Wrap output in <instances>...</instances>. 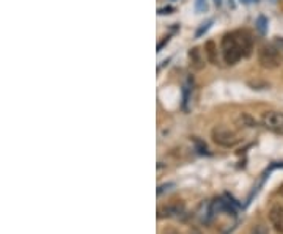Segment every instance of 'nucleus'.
<instances>
[{"mask_svg":"<svg viewBox=\"0 0 283 234\" xmlns=\"http://www.w3.org/2000/svg\"><path fill=\"white\" fill-rule=\"evenodd\" d=\"M211 24H213V21H206V22H203L200 27H198V30L195 32V38H201L204 33H206L208 30H210V27H211Z\"/></svg>","mask_w":283,"mask_h":234,"instance_id":"10","label":"nucleus"},{"mask_svg":"<svg viewBox=\"0 0 283 234\" xmlns=\"http://www.w3.org/2000/svg\"><path fill=\"white\" fill-rule=\"evenodd\" d=\"M241 2H244V4H249V2H250V0H241Z\"/></svg>","mask_w":283,"mask_h":234,"instance_id":"17","label":"nucleus"},{"mask_svg":"<svg viewBox=\"0 0 283 234\" xmlns=\"http://www.w3.org/2000/svg\"><path fill=\"white\" fill-rule=\"evenodd\" d=\"M189 60H191L192 69H195V71H201L204 68V65H206L204 63V57L201 54V50L198 47H192L189 50Z\"/></svg>","mask_w":283,"mask_h":234,"instance_id":"7","label":"nucleus"},{"mask_svg":"<svg viewBox=\"0 0 283 234\" xmlns=\"http://www.w3.org/2000/svg\"><path fill=\"white\" fill-rule=\"evenodd\" d=\"M172 11H173L172 7H165V8H161V10H159V14H170Z\"/></svg>","mask_w":283,"mask_h":234,"instance_id":"13","label":"nucleus"},{"mask_svg":"<svg viewBox=\"0 0 283 234\" xmlns=\"http://www.w3.org/2000/svg\"><path fill=\"white\" fill-rule=\"evenodd\" d=\"M214 2H216V5H217V7H220V5H222V0H214Z\"/></svg>","mask_w":283,"mask_h":234,"instance_id":"15","label":"nucleus"},{"mask_svg":"<svg viewBox=\"0 0 283 234\" xmlns=\"http://www.w3.org/2000/svg\"><path fill=\"white\" fill-rule=\"evenodd\" d=\"M269 222L278 234H283V206H272L269 211Z\"/></svg>","mask_w":283,"mask_h":234,"instance_id":"6","label":"nucleus"},{"mask_svg":"<svg viewBox=\"0 0 283 234\" xmlns=\"http://www.w3.org/2000/svg\"><path fill=\"white\" fill-rule=\"evenodd\" d=\"M263 126L268 129V131L277 134V135H283V113L281 112H266L261 118Z\"/></svg>","mask_w":283,"mask_h":234,"instance_id":"4","label":"nucleus"},{"mask_svg":"<svg viewBox=\"0 0 283 234\" xmlns=\"http://www.w3.org/2000/svg\"><path fill=\"white\" fill-rule=\"evenodd\" d=\"M211 139L214 143L223 148H235L241 142L239 134L233 131V129L225 127V126H216L211 131Z\"/></svg>","mask_w":283,"mask_h":234,"instance_id":"2","label":"nucleus"},{"mask_svg":"<svg viewBox=\"0 0 283 234\" xmlns=\"http://www.w3.org/2000/svg\"><path fill=\"white\" fill-rule=\"evenodd\" d=\"M233 36H235L239 49L242 50V55L249 57L253 50V41H252L250 35L247 32H242V30H236V32H233Z\"/></svg>","mask_w":283,"mask_h":234,"instance_id":"5","label":"nucleus"},{"mask_svg":"<svg viewBox=\"0 0 283 234\" xmlns=\"http://www.w3.org/2000/svg\"><path fill=\"white\" fill-rule=\"evenodd\" d=\"M195 10L197 13H204L208 10V0H195Z\"/></svg>","mask_w":283,"mask_h":234,"instance_id":"11","label":"nucleus"},{"mask_svg":"<svg viewBox=\"0 0 283 234\" xmlns=\"http://www.w3.org/2000/svg\"><path fill=\"white\" fill-rule=\"evenodd\" d=\"M255 27H256V30H258L261 35H266V32H268V19L265 16H260L258 19H256Z\"/></svg>","mask_w":283,"mask_h":234,"instance_id":"9","label":"nucleus"},{"mask_svg":"<svg viewBox=\"0 0 283 234\" xmlns=\"http://www.w3.org/2000/svg\"><path fill=\"white\" fill-rule=\"evenodd\" d=\"M222 55H223V60L227 65L233 66L236 65L244 55H242V50L239 49L235 36H233V32L231 33H227L223 38H222Z\"/></svg>","mask_w":283,"mask_h":234,"instance_id":"1","label":"nucleus"},{"mask_svg":"<svg viewBox=\"0 0 283 234\" xmlns=\"http://www.w3.org/2000/svg\"><path fill=\"white\" fill-rule=\"evenodd\" d=\"M258 62L261 63L263 68H268V69H274V68H278L280 63H281V54H280V49L275 47V46H263L260 50H258Z\"/></svg>","mask_w":283,"mask_h":234,"instance_id":"3","label":"nucleus"},{"mask_svg":"<svg viewBox=\"0 0 283 234\" xmlns=\"http://www.w3.org/2000/svg\"><path fill=\"white\" fill-rule=\"evenodd\" d=\"M204 57H206V62L211 65H217L219 63V54H217V44L213 40H208L204 43Z\"/></svg>","mask_w":283,"mask_h":234,"instance_id":"8","label":"nucleus"},{"mask_svg":"<svg viewBox=\"0 0 283 234\" xmlns=\"http://www.w3.org/2000/svg\"><path fill=\"white\" fill-rule=\"evenodd\" d=\"M275 46H278V49L283 50V38H277L275 40Z\"/></svg>","mask_w":283,"mask_h":234,"instance_id":"14","label":"nucleus"},{"mask_svg":"<svg viewBox=\"0 0 283 234\" xmlns=\"http://www.w3.org/2000/svg\"><path fill=\"white\" fill-rule=\"evenodd\" d=\"M278 193H280V195H281V197H283V184H281V186H280V190H278Z\"/></svg>","mask_w":283,"mask_h":234,"instance_id":"16","label":"nucleus"},{"mask_svg":"<svg viewBox=\"0 0 283 234\" xmlns=\"http://www.w3.org/2000/svg\"><path fill=\"white\" fill-rule=\"evenodd\" d=\"M250 234H269V232L265 225H256L250 229Z\"/></svg>","mask_w":283,"mask_h":234,"instance_id":"12","label":"nucleus"}]
</instances>
